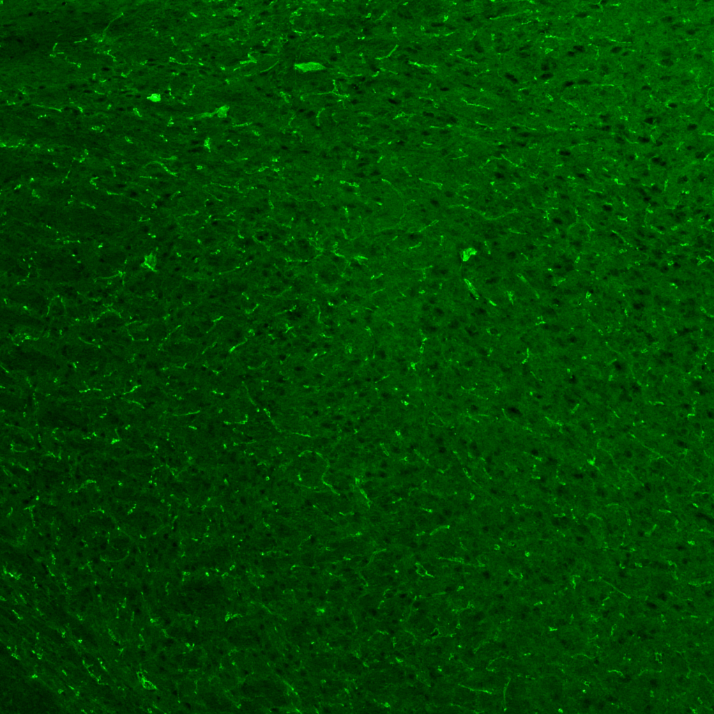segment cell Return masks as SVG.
<instances>
[{
  "label": "cell",
  "instance_id": "obj_1",
  "mask_svg": "<svg viewBox=\"0 0 714 714\" xmlns=\"http://www.w3.org/2000/svg\"><path fill=\"white\" fill-rule=\"evenodd\" d=\"M24 568L1 579L5 714L156 713L163 658L157 577L135 568Z\"/></svg>",
  "mask_w": 714,
  "mask_h": 714
},
{
  "label": "cell",
  "instance_id": "obj_2",
  "mask_svg": "<svg viewBox=\"0 0 714 714\" xmlns=\"http://www.w3.org/2000/svg\"><path fill=\"white\" fill-rule=\"evenodd\" d=\"M157 1L119 0L98 93L61 112L0 127L1 145L28 160L135 159L162 130V36ZM163 92V91H162Z\"/></svg>",
  "mask_w": 714,
  "mask_h": 714
}]
</instances>
